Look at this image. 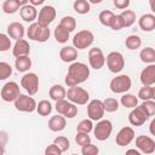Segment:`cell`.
<instances>
[{
  "label": "cell",
  "instance_id": "42",
  "mask_svg": "<svg viewBox=\"0 0 155 155\" xmlns=\"http://www.w3.org/2000/svg\"><path fill=\"white\" fill-rule=\"evenodd\" d=\"M12 75V67L7 62H0V80H6Z\"/></svg>",
  "mask_w": 155,
  "mask_h": 155
},
{
  "label": "cell",
  "instance_id": "52",
  "mask_svg": "<svg viewBox=\"0 0 155 155\" xmlns=\"http://www.w3.org/2000/svg\"><path fill=\"white\" fill-rule=\"evenodd\" d=\"M154 125H155V120H151V122H150V126H149V127H150V133H151L153 136L155 134V132H154Z\"/></svg>",
  "mask_w": 155,
  "mask_h": 155
},
{
  "label": "cell",
  "instance_id": "54",
  "mask_svg": "<svg viewBox=\"0 0 155 155\" xmlns=\"http://www.w3.org/2000/svg\"><path fill=\"white\" fill-rule=\"evenodd\" d=\"M71 155H78V154H71Z\"/></svg>",
  "mask_w": 155,
  "mask_h": 155
},
{
  "label": "cell",
  "instance_id": "43",
  "mask_svg": "<svg viewBox=\"0 0 155 155\" xmlns=\"http://www.w3.org/2000/svg\"><path fill=\"white\" fill-rule=\"evenodd\" d=\"M12 47L11 39L8 38L7 34L0 33V52H6Z\"/></svg>",
  "mask_w": 155,
  "mask_h": 155
},
{
  "label": "cell",
  "instance_id": "34",
  "mask_svg": "<svg viewBox=\"0 0 155 155\" xmlns=\"http://www.w3.org/2000/svg\"><path fill=\"white\" fill-rule=\"evenodd\" d=\"M103 103V108H104V111L107 113H114V111H117L119 109V101L114 97H108L105 98L104 101H102Z\"/></svg>",
  "mask_w": 155,
  "mask_h": 155
},
{
  "label": "cell",
  "instance_id": "29",
  "mask_svg": "<svg viewBox=\"0 0 155 155\" xmlns=\"http://www.w3.org/2000/svg\"><path fill=\"white\" fill-rule=\"evenodd\" d=\"M122 107L125 108H128V109H133L138 105V98L132 94V93H124L122 97L120 98V102Z\"/></svg>",
  "mask_w": 155,
  "mask_h": 155
},
{
  "label": "cell",
  "instance_id": "49",
  "mask_svg": "<svg viewBox=\"0 0 155 155\" xmlns=\"http://www.w3.org/2000/svg\"><path fill=\"white\" fill-rule=\"evenodd\" d=\"M6 143H7V133L4 131H0V145L5 147Z\"/></svg>",
  "mask_w": 155,
  "mask_h": 155
},
{
  "label": "cell",
  "instance_id": "5",
  "mask_svg": "<svg viewBox=\"0 0 155 155\" xmlns=\"http://www.w3.org/2000/svg\"><path fill=\"white\" fill-rule=\"evenodd\" d=\"M94 41V35L91 30L84 29L78 31L73 38V47L76 50H85L90 47Z\"/></svg>",
  "mask_w": 155,
  "mask_h": 155
},
{
  "label": "cell",
  "instance_id": "51",
  "mask_svg": "<svg viewBox=\"0 0 155 155\" xmlns=\"http://www.w3.org/2000/svg\"><path fill=\"white\" fill-rule=\"evenodd\" d=\"M29 4L34 7H36L38 5H42L44 4V0H29Z\"/></svg>",
  "mask_w": 155,
  "mask_h": 155
},
{
  "label": "cell",
  "instance_id": "48",
  "mask_svg": "<svg viewBox=\"0 0 155 155\" xmlns=\"http://www.w3.org/2000/svg\"><path fill=\"white\" fill-rule=\"evenodd\" d=\"M114 6L119 10H127L130 6V0H114Z\"/></svg>",
  "mask_w": 155,
  "mask_h": 155
},
{
  "label": "cell",
  "instance_id": "3",
  "mask_svg": "<svg viewBox=\"0 0 155 155\" xmlns=\"http://www.w3.org/2000/svg\"><path fill=\"white\" fill-rule=\"evenodd\" d=\"M65 98H68V101L75 105H85L90 99V93L80 86H74L68 88Z\"/></svg>",
  "mask_w": 155,
  "mask_h": 155
},
{
  "label": "cell",
  "instance_id": "1",
  "mask_svg": "<svg viewBox=\"0 0 155 155\" xmlns=\"http://www.w3.org/2000/svg\"><path fill=\"white\" fill-rule=\"evenodd\" d=\"M88 76H90V68L87 67V64L82 62H73L68 68V73L65 75L64 82L68 87H74L85 82L88 79Z\"/></svg>",
  "mask_w": 155,
  "mask_h": 155
},
{
  "label": "cell",
  "instance_id": "31",
  "mask_svg": "<svg viewBox=\"0 0 155 155\" xmlns=\"http://www.w3.org/2000/svg\"><path fill=\"white\" fill-rule=\"evenodd\" d=\"M125 46L128 50H131V51H134V50L139 48L142 46V39H140V36L137 35V34L128 35L126 38V40H125Z\"/></svg>",
  "mask_w": 155,
  "mask_h": 155
},
{
  "label": "cell",
  "instance_id": "36",
  "mask_svg": "<svg viewBox=\"0 0 155 155\" xmlns=\"http://www.w3.org/2000/svg\"><path fill=\"white\" fill-rule=\"evenodd\" d=\"M59 25H61L62 28H64L67 31L71 33V31H74L75 28H76V19H75L73 16H64V17L61 19Z\"/></svg>",
  "mask_w": 155,
  "mask_h": 155
},
{
  "label": "cell",
  "instance_id": "50",
  "mask_svg": "<svg viewBox=\"0 0 155 155\" xmlns=\"http://www.w3.org/2000/svg\"><path fill=\"white\" fill-rule=\"evenodd\" d=\"M125 155H142L137 149H128L126 153H125Z\"/></svg>",
  "mask_w": 155,
  "mask_h": 155
},
{
  "label": "cell",
  "instance_id": "16",
  "mask_svg": "<svg viewBox=\"0 0 155 155\" xmlns=\"http://www.w3.org/2000/svg\"><path fill=\"white\" fill-rule=\"evenodd\" d=\"M133 139H134V130H133L132 127H130V126L122 127V128L117 132V134H116V137H115V142H116V144L120 145V147H126V145H128Z\"/></svg>",
  "mask_w": 155,
  "mask_h": 155
},
{
  "label": "cell",
  "instance_id": "19",
  "mask_svg": "<svg viewBox=\"0 0 155 155\" xmlns=\"http://www.w3.org/2000/svg\"><path fill=\"white\" fill-rule=\"evenodd\" d=\"M25 34V28L19 22H12L7 25V35L10 39H13L15 41L23 39Z\"/></svg>",
  "mask_w": 155,
  "mask_h": 155
},
{
  "label": "cell",
  "instance_id": "7",
  "mask_svg": "<svg viewBox=\"0 0 155 155\" xmlns=\"http://www.w3.org/2000/svg\"><path fill=\"white\" fill-rule=\"evenodd\" d=\"M93 133H94V137L97 140H101V142H104L107 140L111 132H113V124L110 120H105V119H102L97 122L96 126H93Z\"/></svg>",
  "mask_w": 155,
  "mask_h": 155
},
{
  "label": "cell",
  "instance_id": "40",
  "mask_svg": "<svg viewBox=\"0 0 155 155\" xmlns=\"http://www.w3.org/2000/svg\"><path fill=\"white\" fill-rule=\"evenodd\" d=\"M92 130H93V124L90 119L81 120L76 126V132H81V133H87L88 134Z\"/></svg>",
  "mask_w": 155,
  "mask_h": 155
},
{
  "label": "cell",
  "instance_id": "28",
  "mask_svg": "<svg viewBox=\"0 0 155 155\" xmlns=\"http://www.w3.org/2000/svg\"><path fill=\"white\" fill-rule=\"evenodd\" d=\"M48 94H50L51 99H53L54 102H58V101L65 99L67 90H65V88H64L62 85H53V86L50 88Z\"/></svg>",
  "mask_w": 155,
  "mask_h": 155
},
{
  "label": "cell",
  "instance_id": "46",
  "mask_svg": "<svg viewBox=\"0 0 155 155\" xmlns=\"http://www.w3.org/2000/svg\"><path fill=\"white\" fill-rule=\"evenodd\" d=\"M75 142L78 143V145L84 147V145H86V144L91 143V137H90L87 133L76 132V136H75Z\"/></svg>",
  "mask_w": 155,
  "mask_h": 155
},
{
  "label": "cell",
  "instance_id": "4",
  "mask_svg": "<svg viewBox=\"0 0 155 155\" xmlns=\"http://www.w3.org/2000/svg\"><path fill=\"white\" fill-rule=\"evenodd\" d=\"M131 86H132L131 78L128 75H126V74L116 75L115 78L111 79V81L109 84V87H110L111 92H114L116 94L127 93V91H130Z\"/></svg>",
  "mask_w": 155,
  "mask_h": 155
},
{
  "label": "cell",
  "instance_id": "18",
  "mask_svg": "<svg viewBox=\"0 0 155 155\" xmlns=\"http://www.w3.org/2000/svg\"><path fill=\"white\" fill-rule=\"evenodd\" d=\"M143 86H153L155 84V64H148L139 75Z\"/></svg>",
  "mask_w": 155,
  "mask_h": 155
},
{
  "label": "cell",
  "instance_id": "2",
  "mask_svg": "<svg viewBox=\"0 0 155 155\" xmlns=\"http://www.w3.org/2000/svg\"><path fill=\"white\" fill-rule=\"evenodd\" d=\"M50 35H51L50 29L47 27H41L36 22L31 23L29 25V28L27 29V36H28V39H30L33 41L46 42L50 39Z\"/></svg>",
  "mask_w": 155,
  "mask_h": 155
},
{
  "label": "cell",
  "instance_id": "38",
  "mask_svg": "<svg viewBox=\"0 0 155 155\" xmlns=\"http://www.w3.org/2000/svg\"><path fill=\"white\" fill-rule=\"evenodd\" d=\"M114 16H115V13L113 11H110V10H103V11H101V13L98 16V19H99V22H101L102 25L110 27V23H111Z\"/></svg>",
  "mask_w": 155,
  "mask_h": 155
},
{
  "label": "cell",
  "instance_id": "22",
  "mask_svg": "<svg viewBox=\"0 0 155 155\" xmlns=\"http://www.w3.org/2000/svg\"><path fill=\"white\" fill-rule=\"evenodd\" d=\"M25 4H28V1H25V0H5L1 5V8L5 13L13 15Z\"/></svg>",
  "mask_w": 155,
  "mask_h": 155
},
{
  "label": "cell",
  "instance_id": "44",
  "mask_svg": "<svg viewBox=\"0 0 155 155\" xmlns=\"http://www.w3.org/2000/svg\"><path fill=\"white\" fill-rule=\"evenodd\" d=\"M81 154L82 155H98L99 154V149L97 145L88 143L84 147H81Z\"/></svg>",
  "mask_w": 155,
  "mask_h": 155
},
{
  "label": "cell",
  "instance_id": "17",
  "mask_svg": "<svg viewBox=\"0 0 155 155\" xmlns=\"http://www.w3.org/2000/svg\"><path fill=\"white\" fill-rule=\"evenodd\" d=\"M149 117L147 116V114L140 109L139 105H137L136 108H133L131 110V113L128 114V121L132 126H142L145 124V121H148Z\"/></svg>",
  "mask_w": 155,
  "mask_h": 155
},
{
  "label": "cell",
  "instance_id": "45",
  "mask_svg": "<svg viewBox=\"0 0 155 155\" xmlns=\"http://www.w3.org/2000/svg\"><path fill=\"white\" fill-rule=\"evenodd\" d=\"M110 28H111L113 30H115V31L121 30V29L125 28L124 21H122V18H121L120 15H115V16H114V18H113V21H111V23H110Z\"/></svg>",
  "mask_w": 155,
  "mask_h": 155
},
{
  "label": "cell",
  "instance_id": "41",
  "mask_svg": "<svg viewBox=\"0 0 155 155\" xmlns=\"http://www.w3.org/2000/svg\"><path fill=\"white\" fill-rule=\"evenodd\" d=\"M53 144H56V145L61 149L62 153L68 151V149L70 148V142H69V139H68L67 137H64V136H58V137H56V138L53 139Z\"/></svg>",
  "mask_w": 155,
  "mask_h": 155
},
{
  "label": "cell",
  "instance_id": "25",
  "mask_svg": "<svg viewBox=\"0 0 155 155\" xmlns=\"http://www.w3.org/2000/svg\"><path fill=\"white\" fill-rule=\"evenodd\" d=\"M59 58L65 63H73L78 58V50L73 46H64L59 51Z\"/></svg>",
  "mask_w": 155,
  "mask_h": 155
},
{
  "label": "cell",
  "instance_id": "11",
  "mask_svg": "<svg viewBox=\"0 0 155 155\" xmlns=\"http://www.w3.org/2000/svg\"><path fill=\"white\" fill-rule=\"evenodd\" d=\"M54 109L59 115L64 116L65 119H74L78 115V107L67 99H62V101L56 102Z\"/></svg>",
  "mask_w": 155,
  "mask_h": 155
},
{
  "label": "cell",
  "instance_id": "35",
  "mask_svg": "<svg viewBox=\"0 0 155 155\" xmlns=\"http://www.w3.org/2000/svg\"><path fill=\"white\" fill-rule=\"evenodd\" d=\"M36 111L41 116H48L52 111V104L47 99H42L36 104Z\"/></svg>",
  "mask_w": 155,
  "mask_h": 155
},
{
  "label": "cell",
  "instance_id": "47",
  "mask_svg": "<svg viewBox=\"0 0 155 155\" xmlns=\"http://www.w3.org/2000/svg\"><path fill=\"white\" fill-rule=\"evenodd\" d=\"M44 155H62V151H61V149L56 144L52 143V144H50V145L46 147Z\"/></svg>",
  "mask_w": 155,
  "mask_h": 155
},
{
  "label": "cell",
  "instance_id": "39",
  "mask_svg": "<svg viewBox=\"0 0 155 155\" xmlns=\"http://www.w3.org/2000/svg\"><path fill=\"white\" fill-rule=\"evenodd\" d=\"M139 107L147 114L149 119L155 115V102L154 101H144L142 104H139Z\"/></svg>",
  "mask_w": 155,
  "mask_h": 155
},
{
  "label": "cell",
  "instance_id": "9",
  "mask_svg": "<svg viewBox=\"0 0 155 155\" xmlns=\"http://www.w3.org/2000/svg\"><path fill=\"white\" fill-rule=\"evenodd\" d=\"M15 103V108L18 110V111H22V113H33L36 110V101L29 96V94H23L21 93L19 97L13 102Z\"/></svg>",
  "mask_w": 155,
  "mask_h": 155
},
{
  "label": "cell",
  "instance_id": "20",
  "mask_svg": "<svg viewBox=\"0 0 155 155\" xmlns=\"http://www.w3.org/2000/svg\"><path fill=\"white\" fill-rule=\"evenodd\" d=\"M19 15H21V18L24 21V22H28V23H34V21L38 18V10L36 7L31 6L29 2L23 5L21 8H19Z\"/></svg>",
  "mask_w": 155,
  "mask_h": 155
},
{
  "label": "cell",
  "instance_id": "26",
  "mask_svg": "<svg viewBox=\"0 0 155 155\" xmlns=\"http://www.w3.org/2000/svg\"><path fill=\"white\" fill-rule=\"evenodd\" d=\"M15 68L19 73H27L31 68V59L29 56H23V57H17L15 61Z\"/></svg>",
  "mask_w": 155,
  "mask_h": 155
},
{
  "label": "cell",
  "instance_id": "14",
  "mask_svg": "<svg viewBox=\"0 0 155 155\" xmlns=\"http://www.w3.org/2000/svg\"><path fill=\"white\" fill-rule=\"evenodd\" d=\"M136 148L138 149L139 153L150 155L155 151V140L149 136L140 134L136 138Z\"/></svg>",
  "mask_w": 155,
  "mask_h": 155
},
{
  "label": "cell",
  "instance_id": "15",
  "mask_svg": "<svg viewBox=\"0 0 155 155\" xmlns=\"http://www.w3.org/2000/svg\"><path fill=\"white\" fill-rule=\"evenodd\" d=\"M88 62L91 68L99 70L105 64V56L99 47H92L88 51Z\"/></svg>",
  "mask_w": 155,
  "mask_h": 155
},
{
  "label": "cell",
  "instance_id": "33",
  "mask_svg": "<svg viewBox=\"0 0 155 155\" xmlns=\"http://www.w3.org/2000/svg\"><path fill=\"white\" fill-rule=\"evenodd\" d=\"M53 35H54V39H56L57 42H59V44H65V42L69 40L70 33L67 31L64 28H62V27L58 24V25L54 28V30H53Z\"/></svg>",
  "mask_w": 155,
  "mask_h": 155
},
{
  "label": "cell",
  "instance_id": "10",
  "mask_svg": "<svg viewBox=\"0 0 155 155\" xmlns=\"http://www.w3.org/2000/svg\"><path fill=\"white\" fill-rule=\"evenodd\" d=\"M21 94V90H19V85L15 81H7L2 88H1V99L5 102H15Z\"/></svg>",
  "mask_w": 155,
  "mask_h": 155
},
{
  "label": "cell",
  "instance_id": "13",
  "mask_svg": "<svg viewBox=\"0 0 155 155\" xmlns=\"http://www.w3.org/2000/svg\"><path fill=\"white\" fill-rule=\"evenodd\" d=\"M104 108L101 99H92L87 104V116L91 121H99L104 116Z\"/></svg>",
  "mask_w": 155,
  "mask_h": 155
},
{
  "label": "cell",
  "instance_id": "27",
  "mask_svg": "<svg viewBox=\"0 0 155 155\" xmlns=\"http://www.w3.org/2000/svg\"><path fill=\"white\" fill-rule=\"evenodd\" d=\"M139 58L145 64H155V50L150 46L142 48L139 52Z\"/></svg>",
  "mask_w": 155,
  "mask_h": 155
},
{
  "label": "cell",
  "instance_id": "6",
  "mask_svg": "<svg viewBox=\"0 0 155 155\" xmlns=\"http://www.w3.org/2000/svg\"><path fill=\"white\" fill-rule=\"evenodd\" d=\"M105 63H107L108 69L114 74L120 73L125 68V58L122 53L117 51H113L108 53V56L105 57Z\"/></svg>",
  "mask_w": 155,
  "mask_h": 155
},
{
  "label": "cell",
  "instance_id": "30",
  "mask_svg": "<svg viewBox=\"0 0 155 155\" xmlns=\"http://www.w3.org/2000/svg\"><path fill=\"white\" fill-rule=\"evenodd\" d=\"M137 98L144 101H154L155 98V88L153 86H143L139 88L138 91V96Z\"/></svg>",
  "mask_w": 155,
  "mask_h": 155
},
{
  "label": "cell",
  "instance_id": "23",
  "mask_svg": "<svg viewBox=\"0 0 155 155\" xmlns=\"http://www.w3.org/2000/svg\"><path fill=\"white\" fill-rule=\"evenodd\" d=\"M138 25L143 31H153L155 29V16L153 13L142 15L138 19Z\"/></svg>",
  "mask_w": 155,
  "mask_h": 155
},
{
  "label": "cell",
  "instance_id": "32",
  "mask_svg": "<svg viewBox=\"0 0 155 155\" xmlns=\"http://www.w3.org/2000/svg\"><path fill=\"white\" fill-rule=\"evenodd\" d=\"M73 8L79 15H86L91 11V5L87 0H75L73 4Z\"/></svg>",
  "mask_w": 155,
  "mask_h": 155
},
{
  "label": "cell",
  "instance_id": "21",
  "mask_svg": "<svg viewBox=\"0 0 155 155\" xmlns=\"http://www.w3.org/2000/svg\"><path fill=\"white\" fill-rule=\"evenodd\" d=\"M30 53V45L27 40L21 39L17 40L12 47V54L17 58V57H23V56H29Z\"/></svg>",
  "mask_w": 155,
  "mask_h": 155
},
{
  "label": "cell",
  "instance_id": "12",
  "mask_svg": "<svg viewBox=\"0 0 155 155\" xmlns=\"http://www.w3.org/2000/svg\"><path fill=\"white\" fill-rule=\"evenodd\" d=\"M54 18H56V8L51 5H45L39 11L36 23L40 24L41 27H47L48 28V25L53 22Z\"/></svg>",
  "mask_w": 155,
  "mask_h": 155
},
{
  "label": "cell",
  "instance_id": "24",
  "mask_svg": "<svg viewBox=\"0 0 155 155\" xmlns=\"http://www.w3.org/2000/svg\"><path fill=\"white\" fill-rule=\"evenodd\" d=\"M47 125H48V128L52 132H61L67 126V119L64 116L57 114V115L51 116V119L48 120V124Z\"/></svg>",
  "mask_w": 155,
  "mask_h": 155
},
{
  "label": "cell",
  "instance_id": "37",
  "mask_svg": "<svg viewBox=\"0 0 155 155\" xmlns=\"http://www.w3.org/2000/svg\"><path fill=\"white\" fill-rule=\"evenodd\" d=\"M120 16H121V18H122V21H124L125 28L133 25V23L136 22V12L132 11V10H124V11L120 13Z\"/></svg>",
  "mask_w": 155,
  "mask_h": 155
},
{
  "label": "cell",
  "instance_id": "53",
  "mask_svg": "<svg viewBox=\"0 0 155 155\" xmlns=\"http://www.w3.org/2000/svg\"><path fill=\"white\" fill-rule=\"evenodd\" d=\"M0 155H5V147L0 145Z\"/></svg>",
  "mask_w": 155,
  "mask_h": 155
},
{
  "label": "cell",
  "instance_id": "8",
  "mask_svg": "<svg viewBox=\"0 0 155 155\" xmlns=\"http://www.w3.org/2000/svg\"><path fill=\"white\" fill-rule=\"evenodd\" d=\"M21 86L29 96H34L39 91V76L35 73H25L21 79Z\"/></svg>",
  "mask_w": 155,
  "mask_h": 155
}]
</instances>
